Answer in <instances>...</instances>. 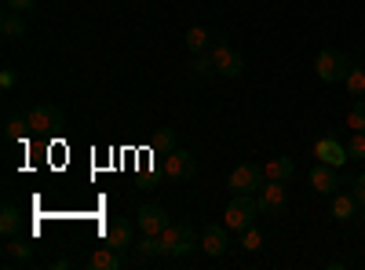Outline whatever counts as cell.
<instances>
[{
	"instance_id": "8fae6325",
	"label": "cell",
	"mask_w": 365,
	"mask_h": 270,
	"mask_svg": "<svg viewBox=\"0 0 365 270\" xmlns=\"http://www.w3.org/2000/svg\"><path fill=\"white\" fill-rule=\"evenodd\" d=\"M311 187L318 190V194H336L340 187H344V179H340V172L332 168V165H314L311 168Z\"/></svg>"
},
{
	"instance_id": "4316f807",
	"label": "cell",
	"mask_w": 365,
	"mask_h": 270,
	"mask_svg": "<svg viewBox=\"0 0 365 270\" xmlns=\"http://www.w3.org/2000/svg\"><path fill=\"white\" fill-rule=\"evenodd\" d=\"M241 245H245V249H249V252H259V249H263V234H259V230H252V227H249V230H245V234H241Z\"/></svg>"
},
{
	"instance_id": "ac0fdd59",
	"label": "cell",
	"mask_w": 365,
	"mask_h": 270,
	"mask_svg": "<svg viewBox=\"0 0 365 270\" xmlns=\"http://www.w3.org/2000/svg\"><path fill=\"white\" fill-rule=\"evenodd\" d=\"M358 208H361V204H358L354 194H336V197H332V216H336L340 223H351Z\"/></svg>"
},
{
	"instance_id": "5b68a950",
	"label": "cell",
	"mask_w": 365,
	"mask_h": 270,
	"mask_svg": "<svg viewBox=\"0 0 365 270\" xmlns=\"http://www.w3.org/2000/svg\"><path fill=\"white\" fill-rule=\"evenodd\" d=\"M256 204H259V216H282L285 212V204H289V190L285 183H278V179H267V183L259 187L256 194Z\"/></svg>"
},
{
	"instance_id": "603a6c76",
	"label": "cell",
	"mask_w": 365,
	"mask_h": 270,
	"mask_svg": "<svg viewBox=\"0 0 365 270\" xmlns=\"http://www.w3.org/2000/svg\"><path fill=\"white\" fill-rule=\"evenodd\" d=\"M182 41H187V48H190V51H208V48H212V33H208L205 26H190Z\"/></svg>"
},
{
	"instance_id": "484cf974",
	"label": "cell",
	"mask_w": 365,
	"mask_h": 270,
	"mask_svg": "<svg viewBox=\"0 0 365 270\" xmlns=\"http://www.w3.org/2000/svg\"><path fill=\"white\" fill-rule=\"evenodd\" d=\"M347 154H351V161H365V132H354L347 139Z\"/></svg>"
},
{
	"instance_id": "6da1fadb",
	"label": "cell",
	"mask_w": 365,
	"mask_h": 270,
	"mask_svg": "<svg viewBox=\"0 0 365 270\" xmlns=\"http://www.w3.org/2000/svg\"><path fill=\"white\" fill-rule=\"evenodd\" d=\"M26 121H29V132H34V135H58V132L66 128L63 110L51 106V103H37V106H29Z\"/></svg>"
},
{
	"instance_id": "44dd1931",
	"label": "cell",
	"mask_w": 365,
	"mask_h": 270,
	"mask_svg": "<svg viewBox=\"0 0 365 270\" xmlns=\"http://www.w3.org/2000/svg\"><path fill=\"white\" fill-rule=\"evenodd\" d=\"M0 234H4V237L22 234V212H19L15 204H4V208H0Z\"/></svg>"
},
{
	"instance_id": "7a4b0ae2",
	"label": "cell",
	"mask_w": 365,
	"mask_h": 270,
	"mask_svg": "<svg viewBox=\"0 0 365 270\" xmlns=\"http://www.w3.org/2000/svg\"><path fill=\"white\" fill-rule=\"evenodd\" d=\"M259 216V204H256V194H234V201L227 204V230H237L245 234Z\"/></svg>"
},
{
	"instance_id": "3957f363",
	"label": "cell",
	"mask_w": 365,
	"mask_h": 270,
	"mask_svg": "<svg viewBox=\"0 0 365 270\" xmlns=\"http://www.w3.org/2000/svg\"><path fill=\"white\" fill-rule=\"evenodd\" d=\"M161 245H165V256H175L179 259V256H187V252L197 249V234L187 223H168L161 230Z\"/></svg>"
},
{
	"instance_id": "cb8c5ba5",
	"label": "cell",
	"mask_w": 365,
	"mask_h": 270,
	"mask_svg": "<svg viewBox=\"0 0 365 270\" xmlns=\"http://www.w3.org/2000/svg\"><path fill=\"white\" fill-rule=\"evenodd\" d=\"M11 142H19V139H26L29 135V121H26V117H19V113H11L8 117V132H4Z\"/></svg>"
},
{
	"instance_id": "5bb4252c",
	"label": "cell",
	"mask_w": 365,
	"mask_h": 270,
	"mask_svg": "<svg viewBox=\"0 0 365 270\" xmlns=\"http://www.w3.org/2000/svg\"><path fill=\"white\" fill-rule=\"evenodd\" d=\"M201 249H205L208 256H223V252H227V227L208 223L205 234H201Z\"/></svg>"
},
{
	"instance_id": "4dcf8cb0",
	"label": "cell",
	"mask_w": 365,
	"mask_h": 270,
	"mask_svg": "<svg viewBox=\"0 0 365 270\" xmlns=\"http://www.w3.org/2000/svg\"><path fill=\"white\" fill-rule=\"evenodd\" d=\"M19 84V77H15V70H4L0 73V88H4V92H11V88Z\"/></svg>"
},
{
	"instance_id": "83f0119b",
	"label": "cell",
	"mask_w": 365,
	"mask_h": 270,
	"mask_svg": "<svg viewBox=\"0 0 365 270\" xmlns=\"http://www.w3.org/2000/svg\"><path fill=\"white\" fill-rule=\"evenodd\" d=\"M154 146H158V150H175V132H172V128H168V132H158V135H154Z\"/></svg>"
},
{
	"instance_id": "9c48e42d",
	"label": "cell",
	"mask_w": 365,
	"mask_h": 270,
	"mask_svg": "<svg viewBox=\"0 0 365 270\" xmlns=\"http://www.w3.org/2000/svg\"><path fill=\"white\" fill-rule=\"evenodd\" d=\"M165 175L168 179H194L197 175V157L190 154V150H168V157H165Z\"/></svg>"
},
{
	"instance_id": "52a82bcc",
	"label": "cell",
	"mask_w": 365,
	"mask_h": 270,
	"mask_svg": "<svg viewBox=\"0 0 365 270\" xmlns=\"http://www.w3.org/2000/svg\"><path fill=\"white\" fill-rule=\"evenodd\" d=\"M212 51V63H216V73L220 77H241V73H245V58H241L230 44H223V41H216V44H212L208 48Z\"/></svg>"
},
{
	"instance_id": "30bf717a",
	"label": "cell",
	"mask_w": 365,
	"mask_h": 270,
	"mask_svg": "<svg viewBox=\"0 0 365 270\" xmlns=\"http://www.w3.org/2000/svg\"><path fill=\"white\" fill-rule=\"evenodd\" d=\"M314 157H318L322 165H332V168H344V165L351 161L347 146H344V142H336L332 135H325V139H318V142H314Z\"/></svg>"
},
{
	"instance_id": "4fadbf2b",
	"label": "cell",
	"mask_w": 365,
	"mask_h": 270,
	"mask_svg": "<svg viewBox=\"0 0 365 270\" xmlns=\"http://www.w3.org/2000/svg\"><path fill=\"white\" fill-rule=\"evenodd\" d=\"M168 227V212L161 204H139V230L143 234H161Z\"/></svg>"
},
{
	"instance_id": "f1b7e54d",
	"label": "cell",
	"mask_w": 365,
	"mask_h": 270,
	"mask_svg": "<svg viewBox=\"0 0 365 270\" xmlns=\"http://www.w3.org/2000/svg\"><path fill=\"white\" fill-rule=\"evenodd\" d=\"M351 194H354V197H358V204L365 208V175H358L354 183H351Z\"/></svg>"
},
{
	"instance_id": "ffe728a7",
	"label": "cell",
	"mask_w": 365,
	"mask_h": 270,
	"mask_svg": "<svg viewBox=\"0 0 365 270\" xmlns=\"http://www.w3.org/2000/svg\"><path fill=\"white\" fill-rule=\"evenodd\" d=\"M29 252H34V245H29V237H8V245H4V259L8 263H26Z\"/></svg>"
},
{
	"instance_id": "277c9868",
	"label": "cell",
	"mask_w": 365,
	"mask_h": 270,
	"mask_svg": "<svg viewBox=\"0 0 365 270\" xmlns=\"http://www.w3.org/2000/svg\"><path fill=\"white\" fill-rule=\"evenodd\" d=\"M347 70H351L347 55H344V51H336V48H325V51H318V58H314V73H318V81H325V84L344 81V77H347Z\"/></svg>"
},
{
	"instance_id": "7402d4cb",
	"label": "cell",
	"mask_w": 365,
	"mask_h": 270,
	"mask_svg": "<svg viewBox=\"0 0 365 270\" xmlns=\"http://www.w3.org/2000/svg\"><path fill=\"white\" fill-rule=\"evenodd\" d=\"M344 88H347V95H351V99H365V66H361V63H354V66L347 70Z\"/></svg>"
},
{
	"instance_id": "7c38bea8",
	"label": "cell",
	"mask_w": 365,
	"mask_h": 270,
	"mask_svg": "<svg viewBox=\"0 0 365 270\" xmlns=\"http://www.w3.org/2000/svg\"><path fill=\"white\" fill-rule=\"evenodd\" d=\"M132 249H135V256H132V263H135V266L154 263V259L165 252V245H161V234H143V237H139V242H135Z\"/></svg>"
},
{
	"instance_id": "e0dca14e",
	"label": "cell",
	"mask_w": 365,
	"mask_h": 270,
	"mask_svg": "<svg viewBox=\"0 0 365 270\" xmlns=\"http://www.w3.org/2000/svg\"><path fill=\"white\" fill-rule=\"evenodd\" d=\"M0 33H4L8 41H19V37H26V19H22V11H4L0 15Z\"/></svg>"
},
{
	"instance_id": "9a60e30c",
	"label": "cell",
	"mask_w": 365,
	"mask_h": 270,
	"mask_svg": "<svg viewBox=\"0 0 365 270\" xmlns=\"http://www.w3.org/2000/svg\"><path fill=\"white\" fill-rule=\"evenodd\" d=\"M187 73H190L194 81H208L212 73H216L212 51H190V58H187Z\"/></svg>"
},
{
	"instance_id": "8992f818",
	"label": "cell",
	"mask_w": 365,
	"mask_h": 270,
	"mask_svg": "<svg viewBox=\"0 0 365 270\" xmlns=\"http://www.w3.org/2000/svg\"><path fill=\"white\" fill-rule=\"evenodd\" d=\"M267 183V172L259 165H237L227 179L230 194H259V187Z\"/></svg>"
},
{
	"instance_id": "d4e9b609",
	"label": "cell",
	"mask_w": 365,
	"mask_h": 270,
	"mask_svg": "<svg viewBox=\"0 0 365 270\" xmlns=\"http://www.w3.org/2000/svg\"><path fill=\"white\" fill-rule=\"evenodd\" d=\"M347 128L365 132V99H358V103L351 106V113H347Z\"/></svg>"
},
{
	"instance_id": "d6986e66",
	"label": "cell",
	"mask_w": 365,
	"mask_h": 270,
	"mask_svg": "<svg viewBox=\"0 0 365 270\" xmlns=\"http://www.w3.org/2000/svg\"><path fill=\"white\" fill-rule=\"evenodd\" d=\"M263 172H267V179L289 183V179L296 175V165H292V157H274V161H267V165H263Z\"/></svg>"
},
{
	"instance_id": "2e32d148",
	"label": "cell",
	"mask_w": 365,
	"mask_h": 270,
	"mask_svg": "<svg viewBox=\"0 0 365 270\" xmlns=\"http://www.w3.org/2000/svg\"><path fill=\"white\" fill-rule=\"evenodd\" d=\"M88 266H91V270H120V266H125V259H120V252H117V249L103 245V249L91 252Z\"/></svg>"
},
{
	"instance_id": "ba28073f",
	"label": "cell",
	"mask_w": 365,
	"mask_h": 270,
	"mask_svg": "<svg viewBox=\"0 0 365 270\" xmlns=\"http://www.w3.org/2000/svg\"><path fill=\"white\" fill-rule=\"evenodd\" d=\"M103 245H110L117 252H128L135 245V223L132 219H110L103 227Z\"/></svg>"
},
{
	"instance_id": "f546056e",
	"label": "cell",
	"mask_w": 365,
	"mask_h": 270,
	"mask_svg": "<svg viewBox=\"0 0 365 270\" xmlns=\"http://www.w3.org/2000/svg\"><path fill=\"white\" fill-rule=\"evenodd\" d=\"M4 4H8L11 11H34V4H37V0H4Z\"/></svg>"
}]
</instances>
